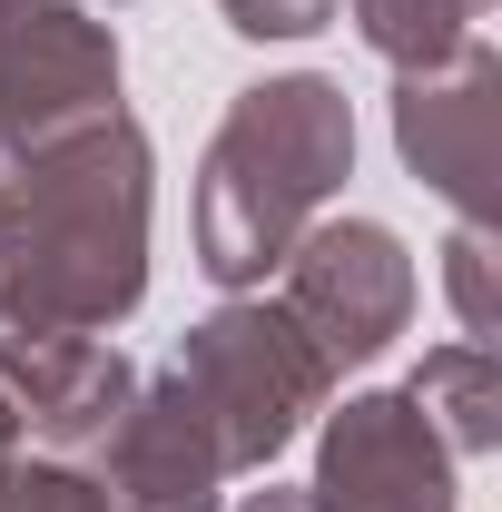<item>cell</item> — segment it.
Listing matches in <instances>:
<instances>
[{
  "instance_id": "obj_1",
  "label": "cell",
  "mask_w": 502,
  "mask_h": 512,
  "mask_svg": "<svg viewBox=\"0 0 502 512\" xmlns=\"http://www.w3.org/2000/svg\"><path fill=\"white\" fill-rule=\"evenodd\" d=\"M148 247V148L128 119H99L30 148L0 188V335H89L138 306Z\"/></svg>"
},
{
  "instance_id": "obj_2",
  "label": "cell",
  "mask_w": 502,
  "mask_h": 512,
  "mask_svg": "<svg viewBox=\"0 0 502 512\" xmlns=\"http://www.w3.org/2000/svg\"><path fill=\"white\" fill-rule=\"evenodd\" d=\"M345 158H355V128H345V99L325 79L247 89L237 119L207 148V197H197L207 276H227V286L266 276L286 256V237H296V217L345 178Z\"/></svg>"
},
{
  "instance_id": "obj_3",
  "label": "cell",
  "mask_w": 502,
  "mask_h": 512,
  "mask_svg": "<svg viewBox=\"0 0 502 512\" xmlns=\"http://www.w3.org/2000/svg\"><path fill=\"white\" fill-rule=\"evenodd\" d=\"M178 394L197 404V424H207V444L217 463H266V453L296 434V414L315 404V384H325V355L306 345V325L296 316H266V306H227V316H207L188 335V355H178Z\"/></svg>"
},
{
  "instance_id": "obj_4",
  "label": "cell",
  "mask_w": 502,
  "mask_h": 512,
  "mask_svg": "<svg viewBox=\"0 0 502 512\" xmlns=\"http://www.w3.org/2000/svg\"><path fill=\"white\" fill-rule=\"evenodd\" d=\"M119 50L99 40L89 10L69 0H20L0 10V138L10 148H60L79 128L119 119Z\"/></svg>"
},
{
  "instance_id": "obj_5",
  "label": "cell",
  "mask_w": 502,
  "mask_h": 512,
  "mask_svg": "<svg viewBox=\"0 0 502 512\" xmlns=\"http://www.w3.org/2000/svg\"><path fill=\"white\" fill-rule=\"evenodd\" d=\"M404 296H414V276H404V247L384 227H325L296 256L286 316L306 325L315 355H375L384 335L404 325Z\"/></svg>"
},
{
  "instance_id": "obj_6",
  "label": "cell",
  "mask_w": 502,
  "mask_h": 512,
  "mask_svg": "<svg viewBox=\"0 0 502 512\" xmlns=\"http://www.w3.org/2000/svg\"><path fill=\"white\" fill-rule=\"evenodd\" d=\"M325 512H443V453L404 394L345 404L325 444Z\"/></svg>"
},
{
  "instance_id": "obj_7",
  "label": "cell",
  "mask_w": 502,
  "mask_h": 512,
  "mask_svg": "<svg viewBox=\"0 0 502 512\" xmlns=\"http://www.w3.org/2000/svg\"><path fill=\"white\" fill-rule=\"evenodd\" d=\"M109 512H217V444H207V424H197V404L178 384H158L148 404H128L119 434H109Z\"/></svg>"
},
{
  "instance_id": "obj_8",
  "label": "cell",
  "mask_w": 502,
  "mask_h": 512,
  "mask_svg": "<svg viewBox=\"0 0 502 512\" xmlns=\"http://www.w3.org/2000/svg\"><path fill=\"white\" fill-rule=\"evenodd\" d=\"M483 89H493V69L473 60V79L463 89H404V158L424 168V178H443L453 197H483Z\"/></svg>"
},
{
  "instance_id": "obj_9",
  "label": "cell",
  "mask_w": 502,
  "mask_h": 512,
  "mask_svg": "<svg viewBox=\"0 0 502 512\" xmlns=\"http://www.w3.org/2000/svg\"><path fill=\"white\" fill-rule=\"evenodd\" d=\"M355 10H365V40L384 60H434V50H453V30L483 0H355Z\"/></svg>"
},
{
  "instance_id": "obj_10",
  "label": "cell",
  "mask_w": 502,
  "mask_h": 512,
  "mask_svg": "<svg viewBox=\"0 0 502 512\" xmlns=\"http://www.w3.org/2000/svg\"><path fill=\"white\" fill-rule=\"evenodd\" d=\"M0 512H109V493H89L79 473H10L0 463Z\"/></svg>"
},
{
  "instance_id": "obj_11",
  "label": "cell",
  "mask_w": 502,
  "mask_h": 512,
  "mask_svg": "<svg viewBox=\"0 0 502 512\" xmlns=\"http://www.w3.org/2000/svg\"><path fill=\"white\" fill-rule=\"evenodd\" d=\"M237 10V30H256V40H296V30H315L335 0H227Z\"/></svg>"
},
{
  "instance_id": "obj_12",
  "label": "cell",
  "mask_w": 502,
  "mask_h": 512,
  "mask_svg": "<svg viewBox=\"0 0 502 512\" xmlns=\"http://www.w3.org/2000/svg\"><path fill=\"white\" fill-rule=\"evenodd\" d=\"M10 434H20V404L0 394V463H10Z\"/></svg>"
},
{
  "instance_id": "obj_13",
  "label": "cell",
  "mask_w": 502,
  "mask_h": 512,
  "mask_svg": "<svg viewBox=\"0 0 502 512\" xmlns=\"http://www.w3.org/2000/svg\"><path fill=\"white\" fill-rule=\"evenodd\" d=\"M256 512H296V503H256Z\"/></svg>"
}]
</instances>
